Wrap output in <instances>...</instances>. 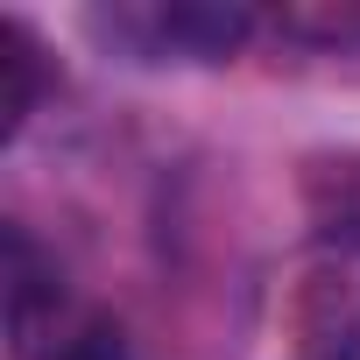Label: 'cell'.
Masks as SVG:
<instances>
[{"instance_id": "6", "label": "cell", "mask_w": 360, "mask_h": 360, "mask_svg": "<svg viewBox=\"0 0 360 360\" xmlns=\"http://www.w3.org/2000/svg\"><path fill=\"white\" fill-rule=\"evenodd\" d=\"M311 360H360V318H353V325H339V332H332Z\"/></svg>"}, {"instance_id": "2", "label": "cell", "mask_w": 360, "mask_h": 360, "mask_svg": "<svg viewBox=\"0 0 360 360\" xmlns=\"http://www.w3.org/2000/svg\"><path fill=\"white\" fill-rule=\"evenodd\" d=\"M99 36L127 43L134 57H233L255 29L248 8H219V0H169V8H113V15H92Z\"/></svg>"}, {"instance_id": "4", "label": "cell", "mask_w": 360, "mask_h": 360, "mask_svg": "<svg viewBox=\"0 0 360 360\" xmlns=\"http://www.w3.org/2000/svg\"><path fill=\"white\" fill-rule=\"evenodd\" d=\"M43 99V43L29 36V22H0V134H22L29 113Z\"/></svg>"}, {"instance_id": "3", "label": "cell", "mask_w": 360, "mask_h": 360, "mask_svg": "<svg viewBox=\"0 0 360 360\" xmlns=\"http://www.w3.org/2000/svg\"><path fill=\"white\" fill-rule=\"evenodd\" d=\"M297 191H304V212H311L318 240L360 255V148H318V155H304Z\"/></svg>"}, {"instance_id": "1", "label": "cell", "mask_w": 360, "mask_h": 360, "mask_svg": "<svg viewBox=\"0 0 360 360\" xmlns=\"http://www.w3.org/2000/svg\"><path fill=\"white\" fill-rule=\"evenodd\" d=\"M8 339L15 360H127L120 325L78 304L22 226H8Z\"/></svg>"}, {"instance_id": "5", "label": "cell", "mask_w": 360, "mask_h": 360, "mask_svg": "<svg viewBox=\"0 0 360 360\" xmlns=\"http://www.w3.org/2000/svg\"><path fill=\"white\" fill-rule=\"evenodd\" d=\"M283 29L290 36H311V43H339V50H353L360 43V0H318V8H283Z\"/></svg>"}]
</instances>
